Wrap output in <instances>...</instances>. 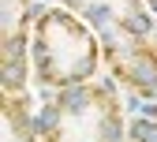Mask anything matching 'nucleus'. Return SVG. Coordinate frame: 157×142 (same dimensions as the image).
<instances>
[{"mask_svg": "<svg viewBox=\"0 0 157 142\" xmlns=\"http://www.w3.org/2000/svg\"><path fill=\"white\" fill-rule=\"evenodd\" d=\"M105 64L97 34L67 11L64 4L41 8L30 30V67L34 79L49 90H64L97 79V67Z\"/></svg>", "mask_w": 157, "mask_h": 142, "instance_id": "nucleus-2", "label": "nucleus"}, {"mask_svg": "<svg viewBox=\"0 0 157 142\" xmlns=\"http://www.w3.org/2000/svg\"><path fill=\"white\" fill-rule=\"evenodd\" d=\"M101 41L105 67L131 94L157 101V19L146 0H60Z\"/></svg>", "mask_w": 157, "mask_h": 142, "instance_id": "nucleus-1", "label": "nucleus"}, {"mask_svg": "<svg viewBox=\"0 0 157 142\" xmlns=\"http://www.w3.org/2000/svg\"><path fill=\"white\" fill-rule=\"evenodd\" d=\"M0 120H4V142H41V135H37V116L30 109L26 94H4V101H0Z\"/></svg>", "mask_w": 157, "mask_h": 142, "instance_id": "nucleus-5", "label": "nucleus"}, {"mask_svg": "<svg viewBox=\"0 0 157 142\" xmlns=\"http://www.w3.org/2000/svg\"><path fill=\"white\" fill-rule=\"evenodd\" d=\"M146 4H150V11H153V19H157V0H146Z\"/></svg>", "mask_w": 157, "mask_h": 142, "instance_id": "nucleus-7", "label": "nucleus"}, {"mask_svg": "<svg viewBox=\"0 0 157 142\" xmlns=\"http://www.w3.org/2000/svg\"><path fill=\"white\" fill-rule=\"evenodd\" d=\"M124 142H157V120L153 116H139L135 124H127V138Z\"/></svg>", "mask_w": 157, "mask_h": 142, "instance_id": "nucleus-6", "label": "nucleus"}, {"mask_svg": "<svg viewBox=\"0 0 157 142\" xmlns=\"http://www.w3.org/2000/svg\"><path fill=\"white\" fill-rule=\"evenodd\" d=\"M146 116H153V120H157V105H150V109H146Z\"/></svg>", "mask_w": 157, "mask_h": 142, "instance_id": "nucleus-8", "label": "nucleus"}, {"mask_svg": "<svg viewBox=\"0 0 157 142\" xmlns=\"http://www.w3.org/2000/svg\"><path fill=\"white\" fill-rule=\"evenodd\" d=\"M37 135L41 142H124V101L105 79L52 90L37 112Z\"/></svg>", "mask_w": 157, "mask_h": 142, "instance_id": "nucleus-3", "label": "nucleus"}, {"mask_svg": "<svg viewBox=\"0 0 157 142\" xmlns=\"http://www.w3.org/2000/svg\"><path fill=\"white\" fill-rule=\"evenodd\" d=\"M34 0H0V83L4 94H26L30 86V30L37 19Z\"/></svg>", "mask_w": 157, "mask_h": 142, "instance_id": "nucleus-4", "label": "nucleus"}]
</instances>
